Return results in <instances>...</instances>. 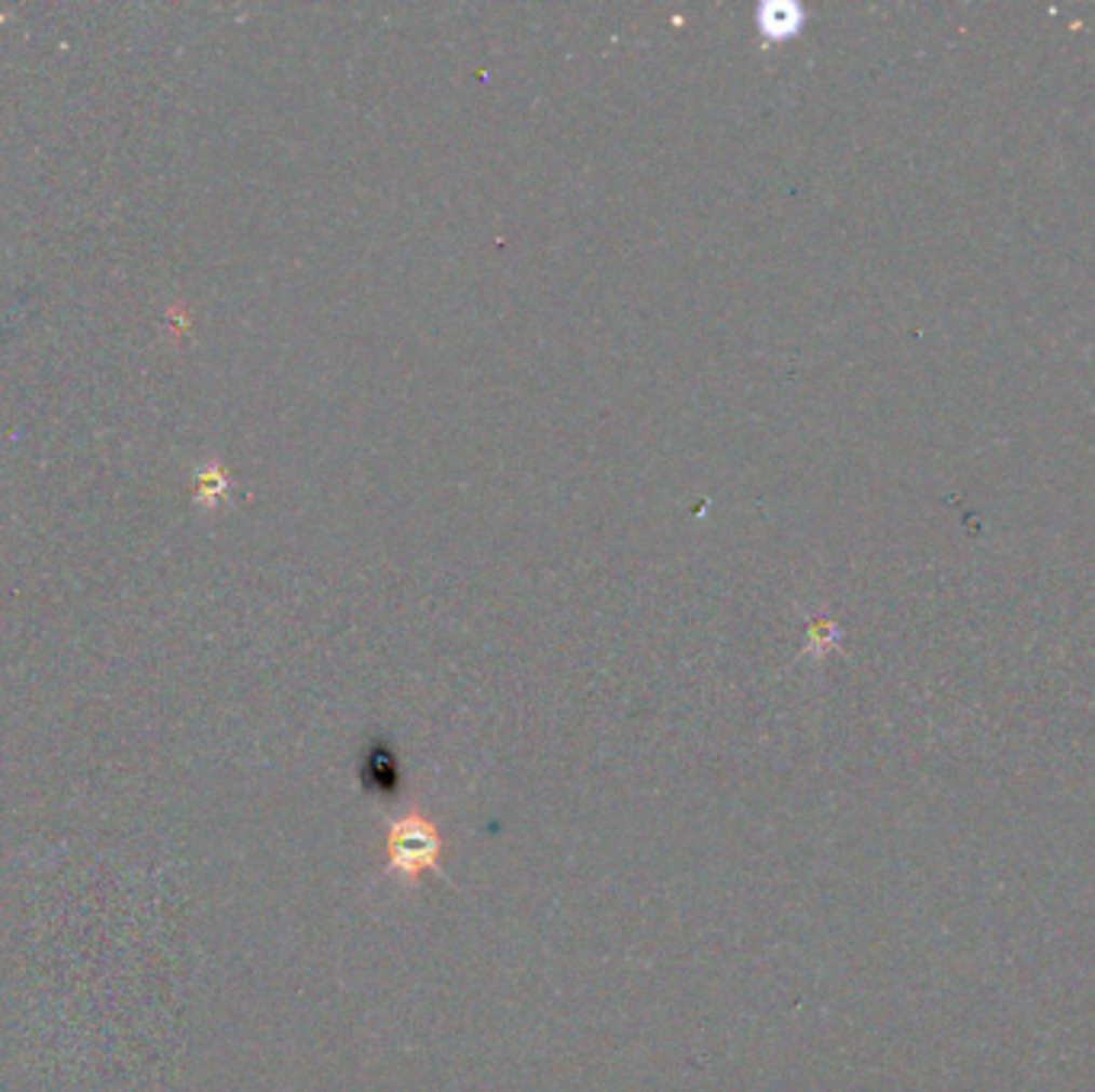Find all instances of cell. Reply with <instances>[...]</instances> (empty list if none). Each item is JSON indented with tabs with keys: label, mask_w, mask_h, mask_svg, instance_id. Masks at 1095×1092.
I'll return each instance as SVG.
<instances>
[{
	"label": "cell",
	"mask_w": 1095,
	"mask_h": 1092,
	"mask_svg": "<svg viewBox=\"0 0 1095 1092\" xmlns=\"http://www.w3.org/2000/svg\"><path fill=\"white\" fill-rule=\"evenodd\" d=\"M443 833L427 814H404L391 820L384 855H388V875L401 878L404 885H417L430 872H443Z\"/></svg>",
	"instance_id": "1"
},
{
	"label": "cell",
	"mask_w": 1095,
	"mask_h": 1092,
	"mask_svg": "<svg viewBox=\"0 0 1095 1092\" xmlns=\"http://www.w3.org/2000/svg\"><path fill=\"white\" fill-rule=\"evenodd\" d=\"M801 10L788 0H769L759 6V29L769 36H785L792 29H798Z\"/></svg>",
	"instance_id": "2"
},
{
	"label": "cell",
	"mask_w": 1095,
	"mask_h": 1092,
	"mask_svg": "<svg viewBox=\"0 0 1095 1092\" xmlns=\"http://www.w3.org/2000/svg\"><path fill=\"white\" fill-rule=\"evenodd\" d=\"M228 487H231V481H228L221 464H205L195 474V500L205 503V507H215L228 494Z\"/></svg>",
	"instance_id": "3"
}]
</instances>
